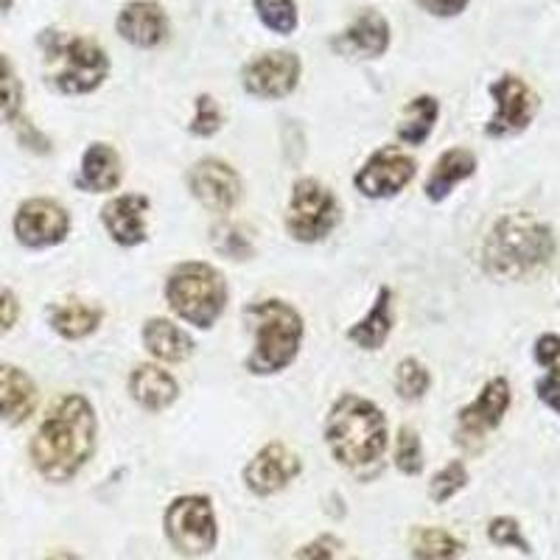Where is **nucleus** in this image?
<instances>
[{
  "label": "nucleus",
  "instance_id": "obj_1",
  "mask_svg": "<svg viewBox=\"0 0 560 560\" xmlns=\"http://www.w3.org/2000/svg\"><path fill=\"white\" fill-rule=\"evenodd\" d=\"M98 420L93 404L79 393L62 395L28 443L32 465L45 482H70L96 452Z\"/></svg>",
  "mask_w": 560,
  "mask_h": 560
},
{
  "label": "nucleus",
  "instance_id": "obj_2",
  "mask_svg": "<svg viewBox=\"0 0 560 560\" xmlns=\"http://www.w3.org/2000/svg\"><path fill=\"white\" fill-rule=\"evenodd\" d=\"M387 418L376 404L357 393L339 395L325 418V443L334 459L350 471L378 463L387 452Z\"/></svg>",
  "mask_w": 560,
  "mask_h": 560
},
{
  "label": "nucleus",
  "instance_id": "obj_3",
  "mask_svg": "<svg viewBox=\"0 0 560 560\" xmlns=\"http://www.w3.org/2000/svg\"><path fill=\"white\" fill-rule=\"evenodd\" d=\"M555 255L552 230L527 213H510L499 219L485 238L482 264L493 278H524L544 267Z\"/></svg>",
  "mask_w": 560,
  "mask_h": 560
},
{
  "label": "nucleus",
  "instance_id": "obj_4",
  "mask_svg": "<svg viewBox=\"0 0 560 560\" xmlns=\"http://www.w3.org/2000/svg\"><path fill=\"white\" fill-rule=\"evenodd\" d=\"M244 317L253 325V350L247 357V370L253 376H275L298 359L300 345L306 337V323L292 303L278 298L249 303Z\"/></svg>",
  "mask_w": 560,
  "mask_h": 560
},
{
  "label": "nucleus",
  "instance_id": "obj_5",
  "mask_svg": "<svg viewBox=\"0 0 560 560\" xmlns=\"http://www.w3.org/2000/svg\"><path fill=\"white\" fill-rule=\"evenodd\" d=\"M45 79L65 96H88L104 84L109 57L96 39L65 32L39 34Z\"/></svg>",
  "mask_w": 560,
  "mask_h": 560
},
{
  "label": "nucleus",
  "instance_id": "obj_6",
  "mask_svg": "<svg viewBox=\"0 0 560 560\" xmlns=\"http://www.w3.org/2000/svg\"><path fill=\"white\" fill-rule=\"evenodd\" d=\"M166 300L172 312L199 331H208L228 306V283L217 267L205 261H183L166 280Z\"/></svg>",
  "mask_w": 560,
  "mask_h": 560
},
{
  "label": "nucleus",
  "instance_id": "obj_7",
  "mask_svg": "<svg viewBox=\"0 0 560 560\" xmlns=\"http://www.w3.org/2000/svg\"><path fill=\"white\" fill-rule=\"evenodd\" d=\"M163 527H166V538L179 555L185 558H199L208 555L219 541L217 513L208 497H179L166 508L163 516Z\"/></svg>",
  "mask_w": 560,
  "mask_h": 560
},
{
  "label": "nucleus",
  "instance_id": "obj_8",
  "mask_svg": "<svg viewBox=\"0 0 560 560\" xmlns=\"http://www.w3.org/2000/svg\"><path fill=\"white\" fill-rule=\"evenodd\" d=\"M339 224V202L319 179H298L287 210L289 236L300 244L323 242Z\"/></svg>",
  "mask_w": 560,
  "mask_h": 560
},
{
  "label": "nucleus",
  "instance_id": "obj_9",
  "mask_svg": "<svg viewBox=\"0 0 560 560\" xmlns=\"http://www.w3.org/2000/svg\"><path fill=\"white\" fill-rule=\"evenodd\" d=\"M12 230L18 244L28 249L57 247L70 233V213L48 197H32L20 205L12 219Z\"/></svg>",
  "mask_w": 560,
  "mask_h": 560
},
{
  "label": "nucleus",
  "instance_id": "obj_10",
  "mask_svg": "<svg viewBox=\"0 0 560 560\" xmlns=\"http://www.w3.org/2000/svg\"><path fill=\"white\" fill-rule=\"evenodd\" d=\"M300 70H303V62H300L298 54L267 51L244 65L242 84L249 96L264 98V102H278V98H287L298 88Z\"/></svg>",
  "mask_w": 560,
  "mask_h": 560
},
{
  "label": "nucleus",
  "instance_id": "obj_11",
  "mask_svg": "<svg viewBox=\"0 0 560 560\" xmlns=\"http://www.w3.org/2000/svg\"><path fill=\"white\" fill-rule=\"evenodd\" d=\"M415 174H418V163L409 154L384 147L364 160V166L353 177V185L368 199H389L401 194L412 183Z\"/></svg>",
  "mask_w": 560,
  "mask_h": 560
},
{
  "label": "nucleus",
  "instance_id": "obj_12",
  "mask_svg": "<svg viewBox=\"0 0 560 560\" xmlns=\"http://www.w3.org/2000/svg\"><path fill=\"white\" fill-rule=\"evenodd\" d=\"M510 401V384L508 378H490L477 395V401H471L457 415V443L465 448H477L493 429L502 423L508 415Z\"/></svg>",
  "mask_w": 560,
  "mask_h": 560
},
{
  "label": "nucleus",
  "instance_id": "obj_13",
  "mask_svg": "<svg viewBox=\"0 0 560 560\" xmlns=\"http://www.w3.org/2000/svg\"><path fill=\"white\" fill-rule=\"evenodd\" d=\"M188 188L210 213H230L242 199V177L230 163L219 158H202L188 172Z\"/></svg>",
  "mask_w": 560,
  "mask_h": 560
},
{
  "label": "nucleus",
  "instance_id": "obj_14",
  "mask_svg": "<svg viewBox=\"0 0 560 560\" xmlns=\"http://www.w3.org/2000/svg\"><path fill=\"white\" fill-rule=\"evenodd\" d=\"M490 96L497 102V115H493L488 127H485V132H488L490 138L516 135L533 124L535 109H538V98H535V93L527 88L524 79L513 77V73H504L502 79H497V82L490 84Z\"/></svg>",
  "mask_w": 560,
  "mask_h": 560
},
{
  "label": "nucleus",
  "instance_id": "obj_15",
  "mask_svg": "<svg viewBox=\"0 0 560 560\" xmlns=\"http://www.w3.org/2000/svg\"><path fill=\"white\" fill-rule=\"evenodd\" d=\"M303 471L298 454L283 443H267L244 468V485L255 497H272Z\"/></svg>",
  "mask_w": 560,
  "mask_h": 560
},
{
  "label": "nucleus",
  "instance_id": "obj_16",
  "mask_svg": "<svg viewBox=\"0 0 560 560\" xmlns=\"http://www.w3.org/2000/svg\"><path fill=\"white\" fill-rule=\"evenodd\" d=\"M149 208H152V202L143 194H121V197L109 199L102 208V224L107 228L109 238L121 247H138V244L147 242Z\"/></svg>",
  "mask_w": 560,
  "mask_h": 560
},
{
  "label": "nucleus",
  "instance_id": "obj_17",
  "mask_svg": "<svg viewBox=\"0 0 560 560\" xmlns=\"http://www.w3.org/2000/svg\"><path fill=\"white\" fill-rule=\"evenodd\" d=\"M115 28L135 48H158L168 39V14L152 0H132L121 9Z\"/></svg>",
  "mask_w": 560,
  "mask_h": 560
},
{
  "label": "nucleus",
  "instance_id": "obj_18",
  "mask_svg": "<svg viewBox=\"0 0 560 560\" xmlns=\"http://www.w3.org/2000/svg\"><path fill=\"white\" fill-rule=\"evenodd\" d=\"M37 382L18 364H0V423L23 427L37 412Z\"/></svg>",
  "mask_w": 560,
  "mask_h": 560
},
{
  "label": "nucleus",
  "instance_id": "obj_19",
  "mask_svg": "<svg viewBox=\"0 0 560 560\" xmlns=\"http://www.w3.org/2000/svg\"><path fill=\"white\" fill-rule=\"evenodd\" d=\"M331 45L334 51L342 54V57L376 59L387 54L389 48V23L384 20V14L368 9Z\"/></svg>",
  "mask_w": 560,
  "mask_h": 560
},
{
  "label": "nucleus",
  "instance_id": "obj_20",
  "mask_svg": "<svg viewBox=\"0 0 560 560\" xmlns=\"http://www.w3.org/2000/svg\"><path fill=\"white\" fill-rule=\"evenodd\" d=\"M124 179L121 154L115 152L109 143H90L82 154V166L77 174V188L88 194H107L115 191Z\"/></svg>",
  "mask_w": 560,
  "mask_h": 560
},
{
  "label": "nucleus",
  "instance_id": "obj_21",
  "mask_svg": "<svg viewBox=\"0 0 560 560\" xmlns=\"http://www.w3.org/2000/svg\"><path fill=\"white\" fill-rule=\"evenodd\" d=\"M127 387L132 401L140 409H147V412H163V409L177 401L179 395L177 378L160 364H138L132 370V376H129Z\"/></svg>",
  "mask_w": 560,
  "mask_h": 560
},
{
  "label": "nucleus",
  "instance_id": "obj_22",
  "mask_svg": "<svg viewBox=\"0 0 560 560\" xmlns=\"http://www.w3.org/2000/svg\"><path fill=\"white\" fill-rule=\"evenodd\" d=\"M474 172H477V158H474V152H468V149L463 147L448 149V152L440 154L434 168L429 172L423 191H427V197L432 199V202H443V199H446L463 179L471 177Z\"/></svg>",
  "mask_w": 560,
  "mask_h": 560
},
{
  "label": "nucleus",
  "instance_id": "obj_23",
  "mask_svg": "<svg viewBox=\"0 0 560 560\" xmlns=\"http://www.w3.org/2000/svg\"><path fill=\"white\" fill-rule=\"evenodd\" d=\"M143 345L154 359L166 364H179L194 353V339L166 317H152L143 325Z\"/></svg>",
  "mask_w": 560,
  "mask_h": 560
},
{
  "label": "nucleus",
  "instance_id": "obj_24",
  "mask_svg": "<svg viewBox=\"0 0 560 560\" xmlns=\"http://www.w3.org/2000/svg\"><path fill=\"white\" fill-rule=\"evenodd\" d=\"M389 334H393V289L382 287L376 300H373V306H370V312L353 328H348L345 337L353 345H359L362 350H378L384 348Z\"/></svg>",
  "mask_w": 560,
  "mask_h": 560
},
{
  "label": "nucleus",
  "instance_id": "obj_25",
  "mask_svg": "<svg viewBox=\"0 0 560 560\" xmlns=\"http://www.w3.org/2000/svg\"><path fill=\"white\" fill-rule=\"evenodd\" d=\"M102 319L104 308L88 306V303H79V300H70V303H59V306L48 308V325L62 339L90 337V334L98 331Z\"/></svg>",
  "mask_w": 560,
  "mask_h": 560
},
{
  "label": "nucleus",
  "instance_id": "obj_26",
  "mask_svg": "<svg viewBox=\"0 0 560 560\" xmlns=\"http://www.w3.org/2000/svg\"><path fill=\"white\" fill-rule=\"evenodd\" d=\"M440 102L434 96H418L404 107V118L395 129V138L407 147H423L438 124Z\"/></svg>",
  "mask_w": 560,
  "mask_h": 560
},
{
  "label": "nucleus",
  "instance_id": "obj_27",
  "mask_svg": "<svg viewBox=\"0 0 560 560\" xmlns=\"http://www.w3.org/2000/svg\"><path fill=\"white\" fill-rule=\"evenodd\" d=\"M409 549L415 560H457L465 547L446 529L418 527L409 535Z\"/></svg>",
  "mask_w": 560,
  "mask_h": 560
},
{
  "label": "nucleus",
  "instance_id": "obj_28",
  "mask_svg": "<svg viewBox=\"0 0 560 560\" xmlns=\"http://www.w3.org/2000/svg\"><path fill=\"white\" fill-rule=\"evenodd\" d=\"M535 359H538V364L547 368V376L538 382V395H541V401H547L555 412H560V337L544 334L535 342Z\"/></svg>",
  "mask_w": 560,
  "mask_h": 560
},
{
  "label": "nucleus",
  "instance_id": "obj_29",
  "mask_svg": "<svg viewBox=\"0 0 560 560\" xmlns=\"http://www.w3.org/2000/svg\"><path fill=\"white\" fill-rule=\"evenodd\" d=\"M210 244L228 261H249L255 255V244L247 228L233 222H219L217 228L210 230Z\"/></svg>",
  "mask_w": 560,
  "mask_h": 560
},
{
  "label": "nucleus",
  "instance_id": "obj_30",
  "mask_svg": "<svg viewBox=\"0 0 560 560\" xmlns=\"http://www.w3.org/2000/svg\"><path fill=\"white\" fill-rule=\"evenodd\" d=\"M23 113V82L18 70L0 54V124H14Z\"/></svg>",
  "mask_w": 560,
  "mask_h": 560
},
{
  "label": "nucleus",
  "instance_id": "obj_31",
  "mask_svg": "<svg viewBox=\"0 0 560 560\" xmlns=\"http://www.w3.org/2000/svg\"><path fill=\"white\" fill-rule=\"evenodd\" d=\"M432 387V376H429L427 364L418 359H404L395 368V393L401 395L404 401H420Z\"/></svg>",
  "mask_w": 560,
  "mask_h": 560
},
{
  "label": "nucleus",
  "instance_id": "obj_32",
  "mask_svg": "<svg viewBox=\"0 0 560 560\" xmlns=\"http://www.w3.org/2000/svg\"><path fill=\"white\" fill-rule=\"evenodd\" d=\"M255 12L264 26L275 34H289L298 32V3L294 0H255Z\"/></svg>",
  "mask_w": 560,
  "mask_h": 560
},
{
  "label": "nucleus",
  "instance_id": "obj_33",
  "mask_svg": "<svg viewBox=\"0 0 560 560\" xmlns=\"http://www.w3.org/2000/svg\"><path fill=\"white\" fill-rule=\"evenodd\" d=\"M465 482H468V468L463 465V459H452L429 482V499L434 504H446L448 499H454L465 488Z\"/></svg>",
  "mask_w": 560,
  "mask_h": 560
},
{
  "label": "nucleus",
  "instance_id": "obj_34",
  "mask_svg": "<svg viewBox=\"0 0 560 560\" xmlns=\"http://www.w3.org/2000/svg\"><path fill=\"white\" fill-rule=\"evenodd\" d=\"M395 468L404 474V477H418L423 471V443H420V434L415 429L404 427L395 440Z\"/></svg>",
  "mask_w": 560,
  "mask_h": 560
},
{
  "label": "nucleus",
  "instance_id": "obj_35",
  "mask_svg": "<svg viewBox=\"0 0 560 560\" xmlns=\"http://www.w3.org/2000/svg\"><path fill=\"white\" fill-rule=\"evenodd\" d=\"M219 129H222V109H219L217 98L202 93V96H197V102H194V118L188 132L197 135V138H213Z\"/></svg>",
  "mask_w": 560,
  "mask_h": 560
},
{
  "label": "nucleus",
  "instance_id": "obj_36",
  "mask_svg": "<svg viewBox=\"0 0 560 560\" xmlns=\"http://www.w3.org/2000/svg\"><path fill=\"white\" fill-rule=\"evenodd\" d=\"M488 538L497 544V547H516L522 549V552H529V544L522 535V527H518L516 518H508V516L493 518L488 527Z\"/></svg>",
  "mask_w": 560,
  "mask_h": 560
},
{
  "label": "nucleus",
  "instance_id": "obj_37",
  "mask_svg": "<svg viewBox=\"0 0 560 560\" xmlns=\"http://www.w3.org/2000/svg\"><path fill=\"white\" fill-rule=\"evenodd\" d=\"M339 547H342V544H339L337 535H319L312 544L300 547L298 552H294V560H334L337 558Z\"/></svg>",
  "mask_w": 560,
  "mask_h": 560
},
{
  "label": "nucleus",
  "instance_id": "obj_38",
  "mask_svg": "<svg viewBox=\"0 0 560 560\" xmlns=\"http://www.w3.org/2000/svg\"><path fill=\"white\" fill-rule=\"evenodd\" d=\"M14 124H18L20 147L28 149V152H34V154H51V140L45 138V135L39 132L32 121H26V118H18Z\"/></svg>",
  "mask_w": 560,
  "mask_h": 560
},
{
  "label": "nucleus",
  "instance_id": "obj_39",
  "mask_svg": "<svg viewBox=\"0 0 560 560\" xmlns=\"http://www.w3.org/2000/svg\"><path fill=\"white\" fill-rule=\"evenodd\" d=\"M20 319V298L12 289L0 287V337L9 334Z\"/></svg>",
  "mask_w": 560,
  "mask_h": 560
},
{
  "label": "nucleus",
  "instance_id": "obj_40",
  "mask_svg": "<svg viewBox=\"0 0 560 560\" xmlns=\"http://www.w3.org/2000/svg\"><path fill=\"white\" fill-rule=\"evenodd\" d=\"M415 3L434 18H457L459 12L468 9L471 0H415Z\"/></svg>",
  "mask_w": 560,
  "mask_h": 560
},
{
  "label": "nucleus",
  "instance_id": "obj_41",
  "mask_svg": "<svg viewBox=\"0 0 560 560\" xmlns=\"http://www.w3.org/2000/svg\"><path fill=\"white\" fill-rule=\"evenodd\" d=\"M45 560H77V555H70V552H57V555H51V558H45Z\"/></svg>",
  "mask_w": 560,
  "mask_h": 560
},
{
  "label": "nucleus",
  "instance_id": "obj_42",
  "mask_svg": "<svg viewBox=\"0 0 560 560\" xmlns=\"http://www.w3.org/2000/svg\"><path fill=\"white\" fill-rule=\"evenodd\" d=\"M14 7V0H0V12H9Z\"/></svg>",
  "mask_w": 560,
  "mask_h": 560
}]
</instances>
